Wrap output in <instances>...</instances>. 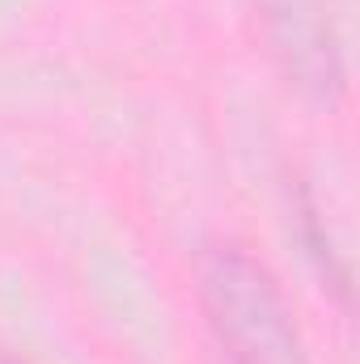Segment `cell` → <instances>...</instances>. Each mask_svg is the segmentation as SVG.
<instances>
[{"mask_svg": "<svg viewBox=\"0 0 360 364\" xmlns=\"http://www.w3.org/2000/svg\"><path fill=\"white\" fill-rule=\"evenodd\" d=\"M271 21H275V43L288 55V73L297 77V85L331 102L344 90V73H339V51H335L322 4L318 0H271Z\"/></svg>", "mask_w": 360, "mask_h": 364, "instance_id": "7a4b0ae2", "label": "cell"}, {"mask_svg": "<svg viewBox=\"0 0 360 364\" xmlns=\"http://www.w3.org/2000/svg\"><path fill=\"white\" fill-rule=\"evenodd\" d=\"M199 305L229 364H309L275 275L238 246H212L195 267Z\"/></svg>", "mask_w": 360, "mask_h": 364, "instance_id": "6da1fadb", "label": "cell"}]
</instances>
